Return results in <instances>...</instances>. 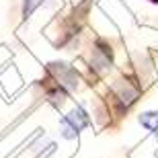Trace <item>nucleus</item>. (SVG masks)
<instances>
[{"label": "nucleus", "mask_w": 158, "mask_h": 158, "mask_svg": "<svg viewBox=\"0 0 158 158\" xmlns=\"http://www.w3.org/2000/svg\"><path fill=\"white\" fill-rule=\"evenodd\" d=\"M43 88L52 101H64L76 88V72L68 64H49L43 78Z\"/></svg>", "instance_id": "nucleus-1"}, {"label": "nucleus", "mask_w": 158, "mask_h": 158, "mask_svg": "<svg viewBox=\"0 0 158 158\" xmlns=\"http://www.w3.org/2000/svg\"><path fill=\"white\" fill-rule=\"evenodd\" d=\"M86 125H88V115H86V111H84L82 107H76L74 111H70L68 115H64L62 121H60L62 135L68 138V140H70V138H76V134L82 127H86Z\"/></svg>", "instance_id": "nucleus-2"}, {"label": "nucleus", "mask_w": 158, "mask_h": 158, "mask_svg": "<svg viewBox=\"0 0 158 158\" xmlns=\"http://www.w3.org/2000/svg\"><path fill=\"white\" fill-rule=\"evenodd\" d=\"M140 123L150 131H158V113L156 111H148L140 117Z\"/></svg>", "instance_id": "nucleus-3"}, {"label": "nucleus", "mask_w": 158, "mask_h": 158, "mask_svg": "<svg viewBox=\"0 0 158 158\" xmlns=\"http://www.w3.org/2000/svg\"><path fill=\"white\" fill-rule=\"evenodd\" d=\"M41 4V0H25V6H23V17H31V12L35 10L37 6Z\"/></svg>", "instance_id": "nucleus-4"}, {"label": "nucleus", "mask_w": 158, "mask_h": 158, "mask_svg": "<svg viewBox=\"0 0 158 158\" xmlns=\"http://www.w3.org/2000/svg\"><path fill=\"white\" fill-rule=\"evenodd\" d=\"M148 2H152V4H158V0H148Z\"/></svg>", "instance_id": "nucleus-5"}]
</instances>
